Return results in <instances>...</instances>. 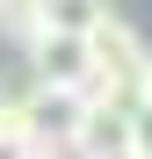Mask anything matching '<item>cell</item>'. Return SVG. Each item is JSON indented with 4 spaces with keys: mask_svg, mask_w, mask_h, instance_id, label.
Wrapping results in <instances>:
<instances>
[{
    "mask_svg": "<svg viewBox=\"0 0 152 159\" xmlns=\"http://www.w3.org/2000/svg\"><path fill=\"white\" fill-rule=\"evenodd\" d=\"M0 29H7L15 43H29L44 29V0H7V7H0Z\"/></svg>",
    "mask_w": 152,
    "mask_h": 159,
    "instance_id": "cell-4",
    "label": "cell"
},
{
    "mask_svg": "<svg viewBox=\"0 0 152 159\" xmlns=\"http://www.w3.org/2000/svg\"><path fill=\"white\" fill-rule=\"evenodd\" d=\"M65 152L72 159H131V109L87 94L80 116H72V130H65Z\"/></svg>",
    "mask_w": 152,
    "mask_h": 159,
    "instance_id": "cell-2",
    "label": "cell"
},
{
    "mask_svg": "<svg viewBox=\"0 0 152 159\" xmlns=\"http://www.w3.org/2000/svg\"><path fill=\"white\" fill-rule=\"evenodd\" d=\"M29 58V87H51V94H94V58H87V36L72 29H36L22 43Z\"/></svg>",
    "mask_w": 152,
    "mask_h": 159,
    "instance_id": "cell-1",
    "label": "cell"
},
{
    "mask_svg": "<svg viewBox=\"0 0 152 159\" xmlns=\"http://www.w3.org/2000/svg\"><path fill=\"white\" fill-rule=\"evenodd\" d=\"M131 159H152V101L131 109Z\"/></svg>",
    "mask_w": 152,
    "mask_h": 159,
    "instance_id": "cell-5",
    "label": "cell"
},
{
    "mask_svg": "<svg viewBox=\"0 0 152 159\" xmlns=\"http://www.w3.org/2000/svg\"><path fill=\"white\" fill-rule=\"evenodd\" d=\"M7 159H72V152H65V145H58V152H44V145H36V152H7Z\"/></svg>",
    "mask_w": 152,
    "mask_h": 159,
    "instance_id": "cell-6",
    "label": "cell"
},
{
    "mask_svg": "<svg viewBox=\"0 0 152 159\" xmlns=\"http://www.w3.org/2000/svg\"><path fill=\"white\" fill-rule=\"evenodd\" d=\"M145 101H152V58H145Z\"/></svg>",
    "mask_w": 152,
    "mask_h": 159,
    "instance_id": "cell-7",
    "label": "cell"
},
{
    "mask_svg": "<svg viewBox=\"0 0 152 159\" xmlns=\"http://www.w3.org/2000/svg\"><path fill=\"white\" fill-rule=\"evenodd\" d=\"M0 7H7V0H0Z\"/></svg>",
    "mask_w": 152,
    "mask_h": 159,
    "instance_id": "cell-8",
    "label": "cell"
},
{
    "mask_svg": "<svg viewBox=\"0 0 152 159\" xmlns=\"http://www.w3.org/2000/svg\"><path fill=\"white\" fill-rule=\"evenodd\" d=\"M116 7L109 0H44V29H72V36H87L94 22H109Z\"/></svg>",
    "mask_w": 152,
    "mask_h": 159,
    "instance_id": "cell-3",
    "label": "cell"
}]
</instances>
